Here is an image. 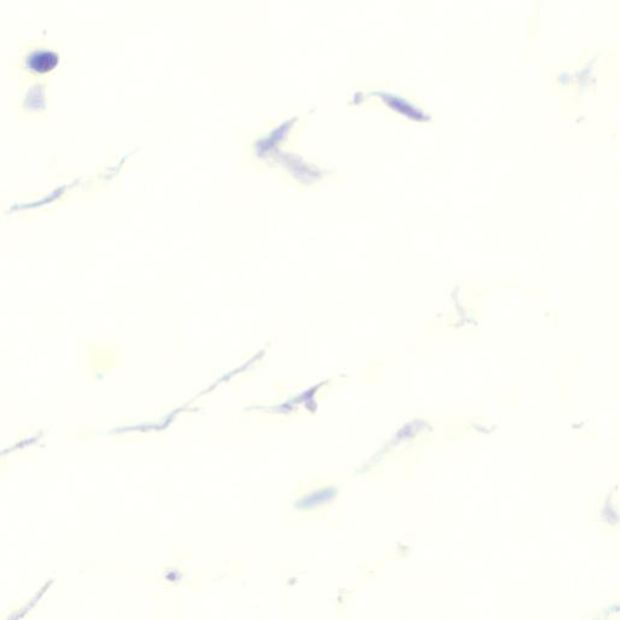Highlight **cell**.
<instances>
[{
    "mask_svg": "<svg viewBox=\"0 0 620 620\" xmlns=\"http://www.w3.org/2000/svg\"><path fill=\"white\" fill-rule=\"evenodd\" d=\"M59 62L57 56L54 53H48V51H37L34 53L30 59H28V67H31V70L38 73H47L54 68Z\"/></svg>",
    "mask_w": 620,
    "mask_h": 620,
    "instance_id": "1",
    "label": "cell"
}]
</instances>
